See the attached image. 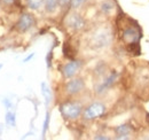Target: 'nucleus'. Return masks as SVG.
<instances>
[{
  "instance_id": "nucleus-1",
  "label": "nucleus",
  "mask_w": 149,
  "mask_h": 140,
  "mask_svg": "<svg viewBox=\"0 0 149 140\" xmlns=\"http://www.w3.org/2000/svg\"><path fill=\"white\" fill-rule=\"evenodd\" d=\"M60 111L63 117L68 120H76L83 113V106L77 101H67L60 106Z\"/></svg>"
},
{
  "instance_id": "nucleus-2",
  "label": "nucleus",
  "mask_w": 149,
  "mask_h": 140,
  "mask_svg": "<svg viewBox=\"0 0 149 140\" xmlns=\"http://www.w3.org/2000/svg\"><path fill=\"white\" fill-rule=\"evenodd\" d=\"M106 105L100 102V101H95V102H92L90 106H87L84 111H83V116L85 120L87 121H92V120H95V118H99L101 117L104 113H106Z\"/></svg>"
},
{
  "instance_id": "nucleus-3",
  "label": "nucleus",
  "mask_w": 149,
  "mask_h": 140,
  "mask_svg": "<svg viewBox=\"0 0 149 140\" xmlns=\"http://www.w3.org/2000/svg\"><path fill=\"white\" fill-rule=\"evenodd\" d=\"M111 43V34L107 29L97 30L92 37V45L95 48H103Z\"/></svg>"
},
{
  "instance_id": "nucleus-4",
  "label": "nucleus",
  "mask_w": 149,
  "mask_h": 140,
  "mask_svg": "<svg viewBox=\"0 0 149 140\" xmlns=\"http://www.w3.org/2000/svg\"><path fill=\"white\" fill-rule=\"evenodd\" d=\"M80 68H81V62L79 60H74V61H70V62L65 63L62 67L63 77L67 78V79L72 78L77 75V72L80 70Z\"/></svg>"
},
{
  "instance_id": "nucleus-5",
  "label": "nucleus",
  "mask_w": 149,
  "mask_h": 140,
  "mask_svg": "<svg viewBox=\"0 0 149 140\" xmlns=\"http://www.w3.org/2000/svg\"><path fill=\"white\" fill-rule=\"evenodd\" d=\"M16 25L21 32H26L35 25V18L29 13H22Z\"/></svg>"
},
{
  "instance_id": "nucleus-6",
  "label": "nucleus",
  "mask_w": 149,
  "mask_h": 140,
  "mask_svg": "<svg viewBox=\"0 0 149 140\" xmlns=\"http://www.w3.org/2000/svg\"><path fill=\"white\" fill-rule=\"evenodd\" d=\"M84 88H85V83L81 78H74V79L69 80L64 86L65 92L69 95H76V94L80 93Z\"/></svg>"
},
{
  "instance_id": "nucleus-7",
  "label": "nucleus",
  "mask_w": 149,
  "mask_h": 140,
  "mask_svg": "<svg viewBox=\"0 0 149 140\" xmlns=\"http://www.w3.org/2000/svg\"><path fill=\"white\" fill-rule=\"evenodd\" d=\"M67 23H68V27L71 28L74 31H79V30L84 29L85 24H86L85 20L81 18L79 14H76V13L69 15V18L67 20Z\"/></svg>"
},
{
  "instance_id": "nucleus-8",
  "label": "nucleus",
  "mask_w": 149,
  "mask_h": 140,
  "mask_svg": "<svg viewBox=\"0 0 149 140\" xmlns=\"http://www.w3.org/2000/svg\"><path fill=\"white\" fill-rule=\"evenodd\" d=\"M117 77H118V72L112 71L111 74H110V75L102 82V84H100V85L96 88V92H97V93H102V92H104L107 88H109L110 86H112L113 83L116 82Z\"/></svg>"
},
{
  "instance_id": "nucleus-9",
  "label": "nucleus",
  "mask_w": 149,
  "mask_h": 140,
  "mask_svg": "<svg viewBox=\"0 0 149 140\" xmlns=\"http://www.w3.org/2000/svg\"><path fill=\"white\" fill-rule=\"evenodd\" d=\"M140 38V32L135 29V28H127L124 32H123V39L126 41V43H135L138 41Z\"/></svg>"
},
{
  "instance_id": "nucleus-10",
  "label": "nucleus",
  "mask_w": 149,
  "mask_h": 140,
  "mask_svg": "<svg viewBox=\"0 0 149 140\" xmlns=\"http://www.w3.org/2000/svg\"><path fill=\"white\" fill-rule=\"evenodd\" d=\"M131 132H132V129L129 124H122L115 129L117 139H127Z\"/></svg>"
},
{
  "instance_id": "nucleus-11",
  "label": "nucleus",
  "mask_w": 149,
  "mask_h": 140,
  "mask_svg": "<svg viewBox=\"0 0 149 140\" xmlns=\"http://www.w3.org/2000/svg\"><path fill=\"white\" fill-rule=\"evenodd\" d=\"M40 88H41V94L45 99V104H46V106H48L52 101V91L46 82H42Z\"/></svg>"
},
{
  "instance_id": "nucleus-12",
  "label": "nucleus",
  "mask_w": 149,
  "mask_h": 140,
  "mask_svg": "<svg viewBox=\"0 0 149 140\" xmlns=\"http://www.w3.org/2000/svg\"><path fill=\"white\" fill-rule=\"evenodd\" d=\"M60 5V0H44V7L47 13H54Z\"/></svg>"
},
{
  "instance_id": "nucleus-13",
  "label": "nucleus",
  "mask_w": 149,
  "mask_h": 140,
  "mask_svg": "<svg viewBox=\"0 0 149 140\" xmlns=\"http://www.w3.org/2000/svg\"><path fill=\"white\" fill-rule=\"evenodd\" d=\"M113 8H115V5H113V2H112L111 0H106L100 6L101 12L104 13V14H110L112 10H113Z\"/></svg>"
},
{
  "instance_id": "nucleus-14",
  "label": "nucleus",
  "mask_w": 149,
  "mask_h": 140,
  "mask_svg": "<svg viewBox=\"0 0 149 140\" xmlns=\"http://www.w3.org/2000/svg\"><path fill=\"white\" fill-rule=\"evenodd\" d=\"M44 0H26V6L32 9V10H38L40 7H42Z\"/></svg>"
},
{
  "instance_id": "nucleus-15",
  "label": "nucleus",
  "mask_w": 149,
  "mask_h": 140,
  "mask_svg": "<svg viewBox=\"0 0 149 140\" xmlns=\"http://www.w3.org/2000/svg\"><path fill=\"white\" fill-rule=\"evenodd\" d=\"M5 121H6V123H7L9 126H13V127H15V126H16V118H15V113H12V111H7V113H6V116H5Z\"/></svg>"
},
{
  "instance_id": "nucleus-16",
  "label": "nucleus",
  "mask_w": 149,
  "mask_h": 140,
  "mask_svg": "<svg viewBox=\"0 0 149 140\" xmlns=\"http://www.w3.org/2000/svg\"><path fill=\"white\" fill-rule=\"evenodd\" d=\"M85 1H86V0H70V1H69V5H70V7H71L72 9H77V8L81 7Z\"/></svg>"
},
{
  "instance_id": "nucleus-17",
  "label": "nucleus",
  "mask_w": 149,
  "mask_h": 140,
  "mask_svg": "<svg viewBox=\"0 0 149 140\" xmlns=\"http://www.w3.org/2000/svg\"><path fill=\"white\" fill-rule=\"evenodd\" d=\"M49 113H46V117H45V121H44V127H42V138L46 136V132L48 130V125H49Z\"/></svg>"
},
{
  "instance_id": "nucleus-18",
  "label": "nucleus",
  "mask_w": 149,
  "mask_h": 140,
  "mask_svg": "<svg viewBox=\"0 0 149 140\" xmlns=\"http://www.w3.org/2000/svg\"><path fill=\"white\" fill-rule=\"evenodd\" d=\"M0 2L3 6H12V5H14L16 2V0H0Z\"/></svg>"
},
{
  "instance_id": "nucleus-19",
  "label": "nucleus",
  "mask_w": 149,
  "mask_h": 140,
  "mask_svg": "<svg viewBox=\"0 0 149 140\" xmlns=\"http://www.w3.org/2000/svg\"><path fill=\"white\" fill-rule=\"evenodd\" d=\"M33 57H35V53H31L30 55H28V56H26V57L23 60V63H26V62H29V61H30L31 59H33Z\"/></svg>"
},
{
  "instance_id": "nucleus-20",
  "label": "nucleus",
  "mask_w": 149,
  "mask_h": 140,
  "mask_svg": "<svg viewBox=\"0 0 149 140\" xmlns=\"http://www.w3.org/2000/svg\"><path fill=\"white\" fill-rule=\"evenodd\" d=\"M94 139L108 140V139H109V137H106V136H101V134H99V136H95V137H94Z\"/></svg>"
},
{
  "instance_id": "nucleus-21",
  "label": "nucleus",
  "mask_w": 149,
  "mask_h": 140,
  "mask_svg": "<svg viewBox=\"0 0 149 140\" xmlns=\"http://www.w3.org/2000/svg\"><path fill=\"white\" fill-rule=\"evenodd\" d=\"M2 102L5 104V106H6V107H7L8 109H9V107L12 106V104H10V101H9L8 99H3V101H2Z\"/></svg>"
},
{
  "instance_id": "nucleus-22",
  "label": "nucleus",
  "mask_w": 149,
  "mask_h": 140,
  "mask_svg": "<svg viewBox=\"0 0 149 140\" xmlns=\"http://www.w3.org/2000/svg\"><path fill=\"white\" fill-rule=\"evenodd\" d=\"M69 1H70V0H60V4L65 5V4H69Z\"/></svg>"
},
{
  "instance_id": "nucleus-23",
  "label": "nucleus",
  "mask_w": 149,
  "mask_h": 140,
  "mask_svg": "<svg viewBox=\"0 0 149 140\" xmlns=\"http://www.w3.org/2000/svg\"><path fill=\"white\" fill-rule=\"evenodd\" d=\"M2 66H3V64H2V63H1V64H0V68H1V67H2Z\"/></svg>"
}]
</instances>
